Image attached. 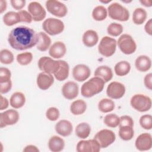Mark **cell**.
Instances as JSON below:
<instances>
[{"instance_id": "3957f363", "label": "cell", "mask_w": 152, "mask_h": 152, "mask_svg": "<svg viewBox=\"0 0 152 152\" xmlns=\"http://www.w3.org/2000/svg\"><path fill=\"white\" fill-rule=\"evenodd\" d=\"M107 11L109 17L113 20L126 21L129 18V11L118 2H113L110 4Z\"/></svg>"}, {"instance_id": "f6af8a7d", "label": "cell", "mask_w": 152, "mask_h": 152, "mask_svg": "<svg viewBox=\"0 0 152 152\" xmlns=\"http://www.w3.org/2000/svg\"><path fill=\"white\" fill-rule=\"evenodd\" d=\"M25 0H11L10 3L13 8L16 10L20 11L26 5Z\"/></svg>"}, {"instance_id": "603a6c76", "label": "cell", "mask_w": 152, "mask_h": 152, "mask_svg": "<svg viewBox=\"0 0 152 152\" xmlns=\"http://www.w3.org/2000/svg\"><path fill=\"white\" fill-rule=\"evenodd\" d=\"M94 76L102 78L105 83L112 80L113 72L112 69L107 65H101L98 66L94 71Z\"/></svg>"}, {"instance_id": "74e56055", "label": "cell", "mask_w": 152, "mask_h": 152, "mask_svg": "<svg viewBox=\"0 0 152 152\" xmlns=\"http://www.w3.org/2000/svg\"><path fill=\"white\" fill-rule=\"evenodd\" d=\"M17 61L21 65H27L31 63L33 60V55L31 52H26L21 53L17 56Z\"/></svg>"}, {"instance_id": "484cf974", "label": "cell", "mask_w": 152, "mask_h": 152, "mask_svg": "<svg viewBox=\"0 0 152 152\" xmlns=\"http://www.w3.org/2000/svg\"><path fill=\"white\" fill-rule=\"evenodd\" d=\"M38 42L37 43V49L41 52L47 50L50 46L51 39L50 37L45 33L40 31L37 33Z\"/></svg>"}, {"instance_id": "b9f144b4", "label": "cell", "mask_w": 152, "mask_h": 152, "mask_svg": "<svg viewBox=\"0 0 152 152\" xmlns=\"http://www.w3.org/2000/svg\"><path fill=\"white\" fill-rule=\"evenodd\" d=\"M11 73L10 69L5 67L0 68V83L7 82L11 80Z\"/></svg>"}, {"instance_id": "d6986e66", "label": "cell", "mask_w": 152, "mask_h": 152, "mask_svg": "<svg viewBox=\"0 0 152 152\" xmlns=\"http://www.w3.org/2000/svg\"><path fill=\"white\" fill-rule=\"evenodd\" d=\"M66 52V48L65 43L61 41L55 42L50 46L49 49V55L55 59L62 58Z\"/></svg>"}, {"instance_id": "f5cc1de1", "label": "cell", "mask_w": 152, "mask_h": 152, "mask_svg": "<svg viewBox=\"0 0 152 152\" xmlns=\"http://www.w3.org/2000/svg\"><path fill=\"white\" fill-rule=\"evenodd\" d=\"M140 3L142 5H144V6H145V7H151L152 6V1H150V0H145V1H140Z\"/></svg>"}, {"instance_id": "5b68a950", "label": "cell", "mask_w": 152, "mask_h": 152, "mask_svg": "<svg viewBox=\"0 0 152 152\" xmlns=\"http://www.w3.org/2000/svg\"><path fill=\"white\" fill-rule=\"evenodd\" d=\"M64 24L59 19L55 18H48L42 24L44 31L50 36H55L61 33L64 30Z\"/></svg>"}, {"instance_id": "681fc988", "label": "cell", "mask_w": 152, "mask_h": 152, "mask_svg": "<svg viewBox=\"0 0 152 152\" xmlns=\"http://www.w3.org/2000/svg\"><path fill=\"white\" fill-rule=\"evenodd\" d=\"M9 105L8 100L7 98L3 97L2 95H1V106H0V110H3L4 109H6Z\"/></svg>"}, {"instance_id": "30bf717a", "label": "cell", "mask_w": 152, "mask_h": 152, "mask_svg": "<svg viewBox=\"0 0 152 152\" xmlns=\"http://www.w3.org/2000/svg\"><path fill=\"white\" fill-rule=\"evenodd\" d=\"M38 67L42 72L49 74H55L59 68L58 61L53 60L50 57L43 56L38 61Z\"/></svg>"}, {"instance_id": "ba28073f", "label": "cell", "mask_w": 152, "mask_h": 152, "mask_svg": "<svg viewBox=\"0 0 152 152\" xmlns=\"http://www.w3.org/2000/svg\"><path fill=\"white\" fill-rule=\"evenodd\" d=\"M45 6L49 12L57 17H64L67 14L68 9L66 6L59 1H47L45 3Z\"/></svg>"}, {"instance_id": "816d5d0a", "label": "cell", "mask_w": 152, "mask_h": 152, "mask_svg": "<svg viewBox=\"0 0 152 152\" xmlns=\"http://www.w3.org/2000/svg\"><path fill=\"white\" fill-rule=\"evenodd\" d=\"M7 2L6 1L1 0L0 1V13L2 14L7 9Z\"/></svg>"}, {"instance_id": "f546056e", "label": "cell", "mask_w": 152, "mask_h": 152, "mask_svg": "<svg viewBox=\"0 0 152 152\" xmlns=\"http://www.w3.org/2000/svg\"><path fill=\"white\" fill-rule=\"evenodd\" d=\"M115 74L120 77L127 75L131 70L130 64L126 61H121L116 64L114 67Z\"/></svg>"}, {"instance_id": "8992f818", "label": "cell", "mask_w": 152, "mask_h": 152, "mask_svg": "<svg viewBox=\"0 0 152 152\" xmlns=\"http://www.w3.org/2000/svg\"><path fill=\"white\" fill-rule=\"evenodd\" d=\"M116 40L109 36H104L100 40L98 46V51L105 57L112 56L116 49Z\"/></svg>"}, {"instance_id": "f907efd6", "label": "cell", "mask_w": 152, "mask_h": 152, "mask_svg": "<svg viewBox=\"0 0 152 152\" xmlns=\"http://www.w3.org/2000/svg\"><path fill=\"white\" fill-rule=\"evenodd\" d=\"M23 151L24 152H39V150L38 148L34 145H28L25 147L23 149Z\"/></svg>"}, {"instance_id": "f1b7e54d", "label": "cell", "mask_w": 152, "mask_h": 152, "mask_svg": "<svg viewBox=\"0 0 152 152\" xmlns=\"http://www.w3.org/2000/svg\"><path fill=\"white\" fill-rule=\"evenodd\" d=\"M75 132L79 138L85 139L89 136L91 132V127L88 123L81 122L77 125Z\"/></svg>"}, {"instance_id": "8fae6325", "label": "cell", "mask_w": 152, "mask_h": 152, "mask_svg": "<svg viewBox=\"0 0 152 152\" xmlns=\"http://www.w3.org/2000/svg\"><path fill=\"white\" fill-rule=\"evenodd\" d=\"M18 112L14 109H8L0 113V127L1 128L8 125L15 124L19 120Z\"/></svg>"}, {"instance_id": "83f0119b", "label": "cell", "mask_w": 152, "mask_h": 152, "mask_svg": "<svg viewBox=\"0 0 152 152\" xmlns=\"http://www.w3.org/2000/svg\"><path fill=\"white\" fill-rule=\"evenodd\" d=\"M87 109V104L85 101L78 99L74 101L70 106V111L74 115H81L83 114Z\"/></svg>"}, {"instance_id": "4fadbf2b", "label": "cell", "mask_w": 152, "mask_h": 152, "mask_svg": "<svg viewBox=\"0 0 152 152\" xmlns=\"http://www.w3.org/2000/svg\"><path fill=\"white\" fill-rule=\"evenodd\" d=\"M27 8L33 20L34 21H41L46 15V10L38 2L33 1L30 2Z\"/></svg>"}, {"instance_id": "ac0fdd59", "label": "cell", "mask_w": 152, "mask_h": 152, "mask_svg": "<svg viewBox=\"0 0 152 152\" xmlns=\"http://www.w3.org/2000/svg\"><path fill=\"white\" fill-rule=\"evenodd\" d=\"M36 83L40 89L46 90L52 86L54 83V78L51 74L42 72L38 74Z\"/></svg>"}, {"instance_id": "7bdbcfd3", "label": "cell", "mask_w": 152, "mask_h": 152, "mask_svg": "<svg viewBox=\"0 0 152 152\" xmlns=\"http://www.w3.org/2000/svg\"><path fill=\"white\" fill-rule=\"evenodd\" d=\"M18 13L20 15L21 22L30 23L32 21V17L28 11L26 10H20L18 12Z\"/></svg>"}, {"instance_id": "ffe728a7", "label": "cell", "mask_w": 152, "mask_h": 152, "mask_svg": "<svg viewBox=\"0 0 152 152\" xmlns=\"http://www.w3.org/2000/svg\"><path fill=\"white\" fill-rule=\"evenodd\" d=\"M55 128L59 135L62 137H68L72 133L73 126L69 121L62 119L56 124Z\"/></svg>"}, {"instance_id": "4316f807", "label": "cell", "mask_w": 152, "mask_h": 152, "mask_svg": "<svg viewBox=\"0 0 152 152\" xmlns=\"http://www.w3.org/2000/svg\"><path fill=\"white\" fill-rule=\"evenodd\" d=\"M26 103V97L24 94L20 91L14 93L10 99V105L14 109L22 107Z\"/></svg>"}, {"instance_id": "ee69618b", "label": "cell", "mask_w": 152, "mask_h": 152, "mask_svg": "<svg viewBox=\"0 0 152 152\" xmlns=\"http://www.w3.org/2000/svg\"><path fill=\"white\" fill-rule=\"evenodd\" d=\"M119 126H134V121L132 118L128 115H124L120 117Z\"/></svg>"}, {"instance_id": "e575fe53", "label": "cell", "mask_w": 152, "mask_h": 152, "mask_svg": "<svg viewBox=\"0 0 152 152\" xmlns=\"http://www.w3.org/2000/svg\"><path fill=\"white\" fill-rule=\"evenodd\" d=\"M134 135V131L132 126H119V136L124 141H129L131 140Z\"/></svg>"}, {"instance_id": "7402d4cb", "label": "cell", "mask_w": 152, "mask_h": 152, "mask_svg": "<svg viewBox=\"0 0 152 152\" xmlns=\"http://www.w3.org/2000/svg\"><path fill=\"white\" fill-rule=\"evenodd\" d=\"M135 66L138 71L146 72L151 68V60L146 55H140L135 59Z\"/></svg>"}, {"instance_id": "bcb514c9", "label": "cell", "mask_w": 152, "mask_h": 152, "mask_svg": "<svg viewBox=\"0 0 152 152\" xmlns=\"http://www.w3.org/2000/svg\"><path fill=\"white\" fill-rule=\"evenodd\" d=\"M12 88V82L10 80L7 82L0 83V92L1 94H5L11 90Z\"/></svg>"}, {"instance_id": "ab89813d", "label": "cell", "mask_w": 152, "mask_h": 152, "mask_svg": "<svg viewBox=\"0 0 152 152\" xmlns=\"http://www.w3.org/2000/svg\"><path fill=\"white\" fill-rule=\"evenodd\" d=\"M141 126L147 130L152 128V116L150 115H144L141 116L139 121Z\"/></svg>"}, {"instance_id": "d6a6232c", "label": "cell", "mask_w": 152, "mask_h": 152, "mask_svg": "<svg viewBox=\"0 0 152 152\" xmlns=\"http://www.w3.org/2000/svg\"><path fill=\"white\" fill-rule=\"evenodd\" d=\"M115 105L114 102L110 99H102L98 103V109L103 113L112 112L115 109Z\"/></svg>"}, {"instance_id": "9a60e30c", "label": "cell", "mask_w": 152, "mask_h": 152, "mask_svg": "<svg viewBox=\"0 0 152 152\" xmlns=\"http://www.w3.org/2000/svg\"><path fill=\"white\" fill-rule=\"evenodd\" d=\"M90 68L84 64H78L72 69V76L78 82L86 81L90 76Z\"/></svg>"}, {"instance_id": "5bb4252c", "label": "cell", "mask_w": 152, "mask_h": 152, "mask_svg": "<svg viewBox=\"0 0 152 152\" xmlns=\"http://www.w3.org/2000/svg\"><path fill=\"white\" fill-rule=\"evenodd\" d=\"M101 148L99 142L95 140H81L76 147V150L78 152H99Z\"/></svg>"}, {"instance_id": "7dc6e473", "label": "cell", "mask_w": 152, "mask_h": 152, "mask_svg": "<svg viewBox=\"0 0 152 152\" xmlns=\"http://www.w3.org/2000/svg\"><path fill=\"white\" fill-rule=\"evenodd\" d=\"M144 83L145 87L150 90H152V74H147L144 78Z\"/></svg>"}, {"instance_id": "52a82bcc", "label": "cell", "mask_w": 152, "mask_h": 152, "mask_svg": "<svg viewBox=\"0 0 152 152\" xmlns=\"http://www.w3.org/2000/svg\"><path fill=\"white\" fill-rule=\"evenodd\" d=\"M121 51L125 55L134 53L137 49V44L132 37L128 34H122L117 42Z\"/></svg>"}, {"instance_id": "db71d44e", "label": "cell", "mask_w": 152, "mask_h": 152, "mask_svg": "<svg viewBox=\"0 0 152 152\" xmlns=\"http://www.w3.org/2000/svg\"><path fill=\"white\" fill-rule=\"evenodd\" d=\"M100 2H102V3H103V4H107V3L110 2V1H109V0H108V1H100Z\"/></svg>"}, {"instance_id": "1f68e13d", "label": "cell", "mask_w": 152, "mask_h": 152, "mask_svg": "<svg viewBox=\"0 0 152 152\" xmlns=\"http://www.w3.org/2000/svg\"><path fill=\"white\" fill-rule=\"evenodd\" d=\"M147 17L146 11L142 8L134 10L132 14V21L137 25H141L144 23Z\"/></svg>"}, {"instance_id": "e0dca14e", "label": "cell", "mask_w": 152, "mask_h": 152, "mask_svg": "<svg viewBox=\"0 0 152 152\" xmlns=\"http://www.w3.org/2000/svg\"><path fill=\"white\" fill-rule=\"evenodd\" d=\"M78 86L74 81L65 83L62 87L63 96L68 100H72L76 98L78 94Z\"/></svg>"}, {"instance_id": "9c48e42d", "label": "cell", "mask_w": 152, "mask_h": 152, "mask_svg": "<svg viewBox=\"0 0 152 152\" xmlns=\"http://www.w3.org/2000/svg\"><path fill=\"white\" fill-rule=\"evenodd\" d=\"M94 139L99 142L101 148H104L114 142L116 140V135L112 131L103 129L96 134Z\"/></svg>"}, {"instance_id": "60d3db41", "label": "cell", "mask_w": 152, "mask_h": 152, "mask_svg": "<svg viewBox=\"0 0 152 152\" xmlns=\"http://www.w3.org/2000/svg\"><path fill=\"white\" fill-rule=\"evenodd\" d=\"M60 116V112L58 108L55 107H50L48 108L46 112V116L48 119L51 121H56Z\"/></svg>"}, {"instance_id": "7c38bea8", "label": "cell", "mask_w": 152, "mask_h": 152, "mask_svg": "<svg viewBox=\"0 0 152 152\" xmlns=\"http://www.w3.org/2000/svg\"><path fill=\"white\" fill-rule=\"evenodd\" d=\"M125 87L121 83L113 81L110 83L106 89L107 96L113 99L122 98L125 93Z\"/></svg>"}, {"instance_id": "c3c4849f", "label": "cell", "mask_w": 152, "mask_h": 152, "mask_svg": "<svg viewBox=\"0 0 152 152\" xmlns=\"http://www.w3.org/2000/svg\"><path fill=\"white\" fill-rule=\"evenodd\" d=\"M144 30L148 34H149L150 36L152 35V20H151V18L149 19V20L146 23V24L144 26Z\"/></svg>"}, {"instance_id": "6da1fadb", "label": "cell", "mask_w": 152, "mask_h": 152, "mask_svg": "<svg viewBox=\"0 0 152 152\" xmlns=\"http://www.w3.org/2000/svg\"><path fill=\"white\" fill-rule=\"evenodd\" d=\"M8 42L12 48L18 50H24L37 45L38 35L33 29L20 26L13 28L10 32Z\"/></svg>"}, {"instance_id": "44dd1931", "label": "cell", "mask_w": 152, "mask_h": 152, "mask_svg": "<svg viewBox=\"0 0 152 152\" xmlns=\"http://www.w3.org/2000/svg\"><path fill=\"white\" fill-rule=\"evenodd\" d=\"M82 41L86 46L88 48L93 47L99 41L98 34L94 30H88L84 33L82 37Z\"/></svg>"}, {"instance_id": "277c9868", "label": "cell", "mask_w": 152, "mask_h": 152, "mask_svg": "<svg viewBox=\"0 0 152 152\" xmlns=\"http://www.w3.org/2000/svg\"><path fill=\"white\" fill-rule=\"evenodd\" d=\"M130 104L136 110L144 112L149 110L151 107V98L142 94H134L131 99Z\"/></svg>"}, {"instance_id": "4dcf8cb0", "label": "cell", "mask_w": 152, "mask_h": 152, "mask_svg": "<svg viewBox=\"0 0 152 152\" xmlns=\"http://www.w3.org/2000/svg\"><path fill=\"white\" fill-rule=\"evenodd\" d=\"M2 20L4 23L7 26H12L21 22L18 13L14 11H9L5 14Z\"/></svg>"}, {"instance_id": "2e32d148", "label": "cell", "mask_w": 152, "mask_h": 152, "mask_svg": "<svg viewBox=\"0 0 152 152\" xmlns=\"http://www.w3.org/2000/svg\"><path fill=\"white\" fill-rule=\"evenodd\" d=\"M135 145L139 151H147L152 147V138L149 133H142L135 140Z\"/></svg>"}, {"instance_id": "8d00e7d4", "label": "cell", "mask_w": 152, "mask_h": 152, "mask_svg": "<svg viewBox=\"0 0 152 152\" xmlns=\"http://www.w3.org/2000/svg\"><path fill=\"white\" fill-rule=\"evenodd\" d=\"M107 31L110 36L116 37L122 33L123 26L121 24L117 23H112L107 26Z\"/></svg>"}, {"instance_id": "cb8c5ba5", "label": "cell", "mask_w": 152, "mask_h": 152, "mask_svg": "<svg viewBox=\"0 0 152 152\" xmlns=\"http://www.w3.org/2000/svg\"><path fill=\"white\" fill-rule=\"evenodd\" d=\"M65 147L64 140L59 136L51 137L48 141V147L52 152H59L63 150Z\"/></svg>"}, {"instance_id": "836d02e7", "label": "cell", "mask_w": 152, "mask_h": 152, "mask_svg": "<svg viewBox=\"0 0 152 152\" xmlns=\"http://www.w3.org/2000/svg\"><path fill=\"white\" fill-rule=\"evenodd\" d=\"M107 15V11L103 5L96 7L92 11V17L93 19L97 21L105 20Z\"/></svg>"}, {"instance_id": "d590c367", "label": "cell", "mask_w": 152, "mask_h": 152, "mask_svg": "<svg viewBox=\"0 0 152 152\" xmlns=\"http://www.w3.org/2000/svg\"><path fill=\"white\" fill-rule=\"evenodd\" d=\"M120 118L116 114L110 113L106 115L103 119L106 125L110 128H116L119 125Z\"/></svg>"}, {"instance_id": "7a4b0ae2", "label": "cell", "mask_w": 152, "mask_h": 152, "mask_svg": "<svg viewBox=\"0 0 152 152\" xmlns=\"http://www.w3.org/2000/svg\"><path fill=\"white\" fill-rule=\"evenodd\" d=\"M104 81L98 77H94L85 82L81 86V93L83 97L89 98L102 92L104 86Z\"/></svg>"}, {"instance_id": "f35d334b", "label": "cell", "mask_w": 152, "mask_h": 152, "mask_svg": "<svg viewBox=\"0 0 152 152\" xmlns=\"http://www.w3.org/2000/svg\"><path fill=\"white\" fill-rule=\"evenodd\" d=\"M0 61L3 64H11L14 61L12 53L8 49H2L0 52Z\"/></svg>"}, {"instance_id": "d4e9b609", "label": "cell", "mask_w": 152, "mask_h": 152, "mask_svg": "<svg viewBox=\"0 0 152 152\" xmlns=\"http://www.w3.org/2000/svg\"><path fill=\"white\" fill-rule=\"evenodd\" d=\"M59 68L58 70L53 74L55 78L59 81L66 80L69 75V67L68 64L64 60H59Z\"/></svg>"}]
</instances>
